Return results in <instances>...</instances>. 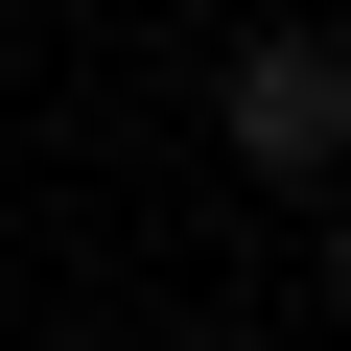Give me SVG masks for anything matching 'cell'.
Instances as JSON below:
<instances>
[{
	"instance_id": "cell-1",
	"label": "cell",
	"mask_w": 351,
	"mask_h": 351,
	"mask_svg": "<svg viewBox=\"0 0 351 351\" xmlns=\"http://www.w3.org/2000/svg\"><path fill=\"white\" fill-rule=\"evenodd\" d=\"M211 164H258V188H351V24H258L234 71H211Z\"/></svg>"
},
{
	"instance_id": "cell-2",
	"label": "cell",
	"mask_w": 351,
	"mask_h": 351,
	"mask_svg": "<svg viewBox=\"0 0 351 351\" xmlns=\"http://www.w3.org/2000/svg\"><path fill=\"white\" fill-rule=\"evenodd\" d=\"M328 304H351V188H328Z\"/></svg>"
}]
</instances>
